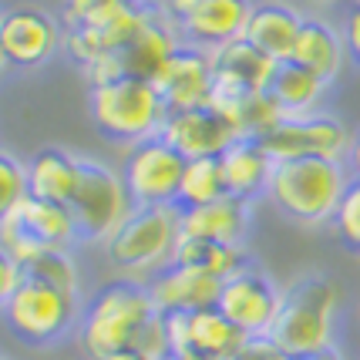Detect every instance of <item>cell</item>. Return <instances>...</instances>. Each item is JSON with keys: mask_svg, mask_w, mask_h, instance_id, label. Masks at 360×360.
<instances>
[{"mask_svg": "<svg viewBox=\"0 0 360 360\" xmlns=\"http://www.w3.org/2000/svg\"><path fill=\"white\" fill-rule=\"evenodd\" d=\"M158 316V307L148 283L141 280H115L101 286L88 303L78 323L81 350L91 360H101L118 350H139L145 330Z\"/></svg>", "mask_w": 360, "mask_h": 360, "instance_id": "6da1fadb", "label": "cell"}, {"mask_svg": "<svg viewBox=\"0 0 360 360\" xmlns=\"http://www.w3.org/2000/svg\"><path fill=\"white\" fill-rule=\"evenodd\" d=\"M340 293L327 273H300L283 286L280 314L273 320L269 340L290 357L320 354L337 347Z\"/></svg>", "mask_w": 360, "mask_h": 360, "instance_id": "7a4b0ae2", "label": "cell"}, {"mask_svg": "<svg viewBox=\"0 0 360 360\" xmlns=\"http://www.w3.org/2000/svg\"><path fill=\"white\" fill-rule=\"evenodd\" d=\"M350 182L340 158H290L273 165L266 199L303 229L330 226Z\"/></svg>", "mask_w": 360, "mask_h": 360, "instance_id": "3957f363", "label": "cell"}, {"mask_svg": "<svg viewBox=\"0 0 360 360\" xmlns=\"http://www.w3.org/2000/svg\"><path fill=\"white\" fill-rule=\"evenodd\" d=\"M179 205H131L122 226L105 239L108 263L128 280L148 283L158 269L172 263L182 239Z\"/></svg>", "mask_w": 360, "mask_h": 360, "instance_id": "277c9868", "label": "cell"}, {"mask_svg": "<svg viewBox=\"0 0 360 360\" xmlns=\"http://www.w3.org/2000/svg\"><path fill=\"white\" fill-rule=\"evenodd\" d=\"M88 111H91L94 128L105 139L122 141L128 148L155 139L169 118V108L158 94L155 81L141 78H111L91 84Z\"/></svg>", "mask_w": 360, "mask_h": 360, "instance_id": "5b68a950", "label": "cell"}, {"mask_svg": "<svg viewBox=\"0 0 360 360\" xmlns=\"http://www.w3.org/2000/svg\"><path fill=\"white\" fill-rule=\"evenodd\" d=\"M81 314L84 310L75 293L41 280H27V276L20 280L11 303L4 307L7 327L14 330L17 340L31 347L58 344L64 333H71V327L81 323Z\"/></svg>", "mask_w": 360, "mask_h": 360, "instance_id": "8992f818", "label": "cell"}, {"mask_svg": "<svg viewBox=\"0 0 360 360\" xmlns=\"http://www.w3.org/2000/svg\"><path fill=\"white\" fill-rule=\"evenodd\" d=\"M75 239H78V229H75L68 205L24 195L20 202L11 205L0 216V246L11 252L20 266L37 259L41 252L68 250Z\"/></svg>", "mask_w": 360, "mask_h": 360, "instance_id": "52a82bcc", "label": "cell"}, {"mask_svg": "<svg viewBox=\"0 0 360 360\" xmlns=\"http://www.w3.org/2000/svg\"><path fill=\"white\" fill-rule=\"evenodd\" d=\"M128 209H131V199H128V188L122 182V172L105 165V162L81 158L78 188H75V195L68 202V212H71L75 229H78V239L105 243L122 226Z\"/></svg>", "mask_w": 360, "mask_h": 360, "instance_id": "ba28073f", "label": "cell"}, {"mask_svg": "<svg viewBox=\"0 0 360 360\" xmlns=\"http://www.w3.org/2000/svg\"><path fill=\"white\" fill-rule=\"evenodd\" d=\"M186 162L188 158L179 155L162 135L131 145L122 162V182L131 205H179Z\"/></svg>", "mask_w": 360, "mask_h": 360, "instance_id": "9c48e42d", "label": "cell"}, {"mask_svg": "<svg viewBox=\"0 0 360 360\" xmlns=\"http://www.w3.org/2000/svg\"><path fill=\"white\" fill-rule=\"evenodd\" d=\"M179 31L169 20L165 7H158L155 17L141 27L125 47H118L115 54H108L105 61H98L88 68V78L91 84L98 81H111V78H141V81H155L162 75V68L169 64V58L175 54Z\"/></svg>", "mask_w": 360, "mask_h": 360, "instance_id": "30bf717a", "label": "cell"}, {"mask_svg": "<svg viewBox=\"0 0 360 360\" xmlns=\"http://www.w3.org/2000/svg\"><path fill=\"white\" fill-rule=\"evenodd\" d=\"M162 7L175 24L182 44L216 51L243 37L252 0H165Z\"/></svg>", "mask_w": 360, "mask_h": 360, "instance_id": "8fae6325", "label": "cell"}, {"mask_svg": "<svg viewBox=\"0 0 360 360\" xmlns=\"http://www.w3.org/2000/svg\"><path fill=\"white\" fill-rule=\"evenodd\" d=\"M263 141L273 162H290V158H340L344 162L350 131L337 115L327 111H310V115H293L283 118Z\"/></svg>", "mask_w": 360, "mask_h": 360, "instance_id": "7c38bea8", "label": "cell"}, {"mask_svg": "<svg viewBox=\"0 0 360 360\" xmlns=\"http://www.w3.org/2000/svg\"><path fill=\"white\" fill-rule=\"evenodd\" d=\"M280 300H283V286L266 269L246 266L233 273L229 280H222V290H219V307L222 314L233 320L236 327L243 330L246 337H269L273 330V320L280 314Z\"/></svg>", "mask_w": 360, "mask_h": 360, "instance_id": "4fadbf2b", "label": "cell"}, {"mask_svg": "<svg viewBox=\"0 0 360 360\" xmlns=\"http://www.w3.org/2000/svg\"><path fill=\"white\" fill-rule=\"evenodd\" d=\"M61 47V24L41 7H11L0 14V51L14 68H37Z\"/></svg>", "mask_w": 360, "mask_h": 360, "instance_id": "5bb4252c", "label": "cell"}, {"mask_svg": "<svg viewBox=\"0 0 360 360\" xmlns=\"http://www.w3.org/2000/svg\"><path fill=\"white\" fill-rule=\"evenodd\" d=\"M155 4H145V0H131L128 7L115 11L111 17L98 20V24H88V27H71L68 31V51L71 58L88 71L91 64L105 61L108 54H115L118 47H125L135 34L155 17Z\"/></svg>", "mask_w": 360, "mask_h": 360, "instance_id": "9a60e30c", "label": "cell"}, {"mask_svg": "<svg viewBox=\"0 0 360 360\" xmlns=\"http://www.w3.org/2000/svg\"><path fill=\"white\" fill-rule=\"evenodd\" d=\"M182 158H219L239 135L229 125V118L212 105L188 111H169L165 125L158 131Z\"/></svg>", "mask_w": 360, "mask_h": 360, "instance_id": "2e32d148", "label": "cell"}, {"mask_svg": "<svg viewBox=\"0 0 360 360\" xmlns=\"http://www.w3.org/2000/svg\"><path fill=\"white\" fill-rule=\"evenodd\" d=\"M155 88L169 111L202 108L212 98V54L195 44H179L155 78Z\"/></svg>", "mask_w": 360, "mask_h": 360, "instance_id": "e0dca14e", "label": "cell"}, {"mask_svg": "<svg viewBox=\"0 0 360 360\" xmlns=\"http://www.w3.org/2000/svg\"><path fill=\"white\" fill-rule=\"evenodd\" d=\"M219 290L222 280L179 263H169L148 280V293L155 300L158 314H195L205 307H216Z\"/></svg>", "mask_w": 360, "mask_h": 360, "instance_id": "ac0fdd59", "label": "cell"}, {"mask_svg": "<svg viewBox=\"0 0 360 360\" xmlns=\"http://www.w3.org/2000/svg\"><path fill=\"white\" fill-rule=\"evenodd\" d=\"M179 212H182L179 216L182 236L212 239V243H226V246H243L252 222V202H243L236 195H222L209 205L179 209Z\"/></svg>", "mask_w": 360, "mask_h": 360, "instance_id": "d6986e66", "label": "cell"}, {"mask_svg": "<svg viewBox=\"0 0 360 360\" xmlns=\"http://www.w3.org/2000/svg\"><path fill=\"white\" fill-rule=\"evenodd\" d=\"M219 162H222V179H226V192L229 195L243 199V202H256L259 195H266L276 162L263 148L259 139H236L219 155Z\"/></svg>", "mask_w": 360, "mask_h": 360, "instance_id": "ffe728a7", "label": "cell"}, {"mask_svg": "<svg viewBox=\"0 0 360 360\" xmlns=\"http://www.w3.org/2000/svg\"><path fill=\"white\" fill-rule=\"evenodd\" d=\"M300 24H303V14L297 7H290L283 0H266V4H252L243 37L273 61H290Z\"/></svg>", "mask_w": 360, "mask_h": 360, "instance_id": "44dd1931", "label": "cell"}, {"mask_svg": "<svg viewBox=\"0 0 360 360\" xmlns=\"http://www.w3.org/2000/svg\"><path fill=\"white\" fill-rule=\"evenodd\" d=\"M290 61H297L300 68L314 71L316 78H323L327 84L337 81L347 61L344 34L337 31L330 20H323V17H303Z\"/></svg>", "mask_w": 360, "mask_h": 360, "instance_id": "7402d4cb", "label": "cell"}, {"mask_svg": "<svg viewBox=\"0 0 360 360\" xmlns=\"http://www.w3.org/2000/svg\"><path fill=\"white\" fill-rule=\"evenodd\" d=\"M209 54H212V78L243 88V91H266L273 68H276V61L266 58L259 47H252L246 37H236Z\"/></svg>", "mask_w": 360, "mask_h": 360, "instance_id": "603a6c76", "label": "cell"}, {"mask_svg": "<svg viewBox=\"0 0 360 360\" xmlns=\"http://www.w3.org/2000/svg\"><path fill=\"white\" fill-rule=\"evenodd\" d=\"M81 179V158L64 148H41L27 162V195L68 205Z\"/></svg>", "mask_w": 360, "mask_h": 360, "instance_id": "cb8c5ba5", "label": "cell"}, {"mask_svg": "<svg viewBox=\"0 0 360 360\" xmlns=\"http://www.w3.org/2000/svg\"><path fill=\"white\" fill-rule=\"evenodd\" d=\"M246 333L236 327L219 307H205L186 314V347L182 354H202L212 360H229L243 347Z\"/></svg>", "mask_w": 360, "mask_h": 360, "instance_id": "d4e9b609", "label": "cell"}, {"mask_svg": "<svg viewBox=\"0 0 360 360\" xmlns=\"http://www.w3.org/2000/svg\"><path fill=\"white\" fill-rule=\"evenodd\" d=\"M266 94L276 101V108L293 118V115H310L327 94V81L316 78L314 71L300 68L297 61H276L273 78L266 84Z\"/></svg>", "mask_w": 360, "mask_h": 360, "instance_id": "484cf974", "label": "cell"}, {"mask_svg": "<svg viewBox=\"0 0 360 360\" xmlns=\"http://www.w3.org/2000/svg\"><path fill=\"white\" fill-rule=\"evenodd\" d=\"M172 263L188 269L209 273L216 280H229L233 273L246 266V250L243 246H226V243H212V239H195V236H182L172 252Z\"/></svg>", "mask_w": 360, "mask_h": 360, "instance_id": "4316f807", "label": "cell"}, {"mask_svg": "<svg viewBox=\"0 0 360 360\" xmlns=\"http://www.w3.org/2000/svg\"><path fill=\"white\" fill-rule=\"evenodd\" d=\"M222 195H229V192H226L219 158H188L182 186H179V209L209 205L216 199H222Z\"/></svg>", "mask_w": 360, "mask_h": 360, "instance_id": "83f0119b", "label": "cell"}, {"mask_svg": "<svg viewBox=\"0 0 360 360\" xmlns=\"http://www.w3.org/2000/svg\"><path fill=\"white\" fill-rule=\"evenodd\" d=\"M226 118H229V125L236 128L239 139H266L286 115L276 108V101H273L266 91H252V94H246Z\"/></svg>", "mask_w": 360, "mask_h": 360, "instance_id": "f1b7e54d", "label": "cell"}, {"mask_svg": "<svg viewBox=\"0 0 360 360\" xmlns=\"http://www.w3.org/2000/svg\"><path fill=\"white\" fill-rule=\"evenodd\" d=\"M20 273L27 276V280H41V283H51V286H58V290H68V293H81V280H78V266H75V259H71V252L68 250H51V252H41L37 259L31 263H24Z\"/></svg>", "mask_w": 360, "mask_h": 360, "instance_id": "f546056e", "label": "cell"}, {"mask_svg": "<svg viewBox=\"0 0 360 360\" xmlns=\"http://www.w3.org/2000/svg\"><path fill=\"white\" fill-rule=\"evenodd\" d=\"M333 233L344 243L350 252H360V179H350L344 188V199L337 205V216H333Z\"/></svg>", "mask_w": 360, "mask_h": 360, "instance_id": "4dcf8cb0", "label": "cell"}, {"mask_svg": "<svg viewBox=\"0 0 360 360\" xmlns=\"http://www.w3.org/2000/svg\"><path fill=\"white\" fill-rule=\"evenodd\" d=\"M27 195V162L0 148V216Z\"/></svg>", "mask_w": 360, "mask_h": 360, "instance_id": "1f68e13d", "label": "cell"}, {"mask_svg": "<svg viewBox=\"0 0 360 360\" xmlns=\"http://www.w3.org/2000/svg\"><path fill=\"white\" fill-rule=\"evenodd\" d=\"M128 4L131 0H64V24H68V31L71 27H88V24L105 20V17H111Z\"/></svg>", "mask_w": 360, "mask_h": 360, "instance_id": "d6a6232c", "label": "cell"}, {"mask_svg": "<svg viewBox=\"0 0 360 360\" xmlns=\"http://www.w3.org/2000/svg\"><path fill=\"white\" fill-rule=\"evenodd\" d=\"M229 360H293V357H290L286 350H280L269 337H246L243 347H239Z\"/></svg>", "mask_w": 360, "mask_h": 360, "instance_id": "836d02e7", "label": "cell"}, {"mask_svg": "<svg viewBox=\"0 0 360 360\" xmlns=\"http://www.w3.org/2000/svg\"><path fill=\"white\" fill-rule=\"evenodd\" d=\"M20 280H24L20 263L0 246V314H4V307L11 303V297H14V290L20 286Z\"/></svg>", "mask_w": 360, "mask_h": 360, "instance_id": "e575fe53", "label": "cell"}, {"mask_svg": "<svg viewBox=\"0 0 360 360\" xmlns=\"http://www.w3.org/2000/svg\"><path fill=\"white\" fill-rule=\"evenodd\" d=\"M340 34H344V44H347V58L360 68V0L350 7V11H347Z\"/></svg>", "mask_w": 360, "mask_h": 360, "instance_id": "d590c367", "label": "cell"}, {"mask_svg": "<svg viewBox=\"0 0 360 360\" xmlns=\"http://www.w3.org/2000/svg\"><path fill=\"white\" fill-rule=\"evenodd\" d=\"M344 165H347V175H350V179H360V125L350 131V145H347Z\"/></svg>", "mask_w": 360, "mask_h": 360, "instance_id": "8d00e7d4", "label": "cell"}, {"mask_svg": "<svg viewBox=\"0 0 360 360\" xmlns=\"http://www.w3.org/2000/svg\"><path fill=\"white\" fill-rule=\"evenodd\" d=\"M293 360H344V354L333 347V350H320V354H303V357H293Z\"/></svg>", "mask_w": 360, "mask_h": 360, "instance_id": "74e56055", "label": "cell"}, {"mask_svg": "<svg viewBox=\"0 0 360 360\" xmlns=\"http://www.w3.org/2000/svg\"><path fill=\"white\" fill-rule=\"evenodd\" d=\"M101 360H148L145 354H139V350H118V354H108V357Z\"/></svg>", "mask_w": 360, "mask_h": 360, "instance_id": "f35d334b", "label": "cell"}, {"mask_svg": "<svg viewBox=\"0 0 360 360\" xmlns=\"http://www.w3.org/2000/svg\"><path fill=\"white\" fill-rule=\"evenodd\" d=\"M165 360H212V357H202V354H169Z\"/></svg>", "mask_w": 360, "mask_h": 360, "instance_id": "ab89813d", "label": "cell"}, {"mask_svg": "<svg viewBox=\"0 0 360 360\" xmlns=\"http://www.w3.org/2000/svg\"><path fill=\"white\" fill-rule=\"evenodd\" d=\"M310 4H337V0H310Z\"/></svg>", "mask_w": 360, "mask_h": 360, "instance_id": "60d3db41", "label": "cell"}, {"mask_svg": "<svg viewBox=\"0 0 360 360\" xmlns=\"http://www.w3.org/2000/svg\"><path fill=\"white\" fill-rule=\"evenodd\" d=\"M4 64H7V58H4V51H0V68H4Z\"/></svg>", "mask_w": 360, "mask_h": 360, "instance_id": "b9f144b4", "label": "cell"}, {"mask_svg": "<svg viewBox=\"0 0 360 360\" xmlns=\"http://www.w3.org/2000/svg\"><path fill=\"white\" fill-rule=\"evenodd\" d=\"M0 360H4V357H0Z\"/></svg>", "mask_w": 360, "mask_h": 360, "instance_id": "7bdbcfd3", "label": "cell"}]
</instances>
